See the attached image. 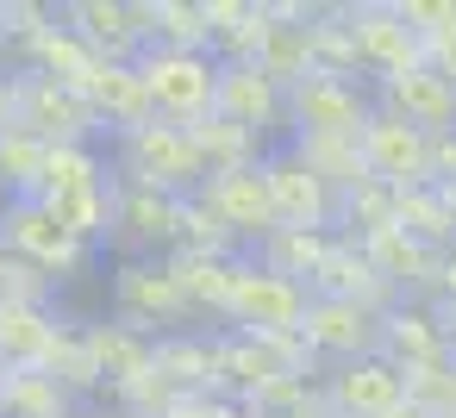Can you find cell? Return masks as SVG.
<instances>
[{
  "mask_svg": "<svg viewBox=\"0 0 456 418\" xmlns=\"http://www.w3.org/2000/svg\"><path fill=\"white\" fill-rule=\"evenodd\" d=\"M107 300H113V318L144 331V337L200 331V306L182 293V281L169 275L163 256H119L107 275Z\"/></svg>",
  "mask_w": 456,
  "mask_h": 418,
  "instance_id": "1",
  "label": "cell"
},
{
  "mask_svg": "<svg viewBox=\"0 0 456 418\" xmlns=\"http://www.w3.org/2000/svg\"><path fill=\"white\" fill-rule=\"evenodd\" d=\"M113 181H132V188H157V194L188 200V194L207 188V163H200L188 125L151 119V125L113 138Z\"/></svg>",
  "mask_w": 456,
  "mask_h": 418,
  "instance_id": "2",
  "label": "cell"
},
{
  "mask_svg": "<svg viewBox=\"0 0 456 418\" xmlns=\"http://www.w3.org/2000/svg\"><path fill=\"white\" fill-rule=\"evenodd\" d=\"M138 76H144L157 119H169V125H200L219 100V57L213 51H157L151 44L138 57Z\"/></svg>",
  "mask_w": 456,
  "mask_h": 418,
  "instance_id": "3",
  "label": "cell"
},
{
  "mask_svg": "<svg viewBox=\"0 0 456 418\" xmlns=\"http://www.w3.org/2000/svg\"><path fill=\"white\" fill-rule=\"evenodd\" d=\"M0 244H7L13 256H26L32 269H45L57 287L94 275V269H88L94 250H88L45 200H7V213H0Z\"/></svg>",
  "mask_w": 456,
  "mask_h": 418,
  "instance_id": "4",
  "label": "cell"
},
{
  "mask_svg": "<svg viewBox=\"0 0 456 418\" xmlns=\"http://www.w3.org/2000/svg\"><path fill=\"white\" fill-rule=\"evenodd\" d=\"M375 119V88L356 76H306L288 88V138H362Z\"/></svg>",
  "mask_w": 456,
  "mask_h": 418,
  "instance_id": "5",
  "label": "cell"
},
{
  "mask_svg": "<svg viewBox=\"0 0 456 418\" xmlns=\"http://www.w3.org/2000/svg\"><path fill=\"white\" fill-rule=\"evenodd\" d=\"M313 287L263 269L256 256H238V287H232V318L225 331H256V337H288L306 325Z\"/></svg>",
  "mask_w": 456,
  "mask_h": 418,
  "instance_id": "6",
  "label": "cell"
},
{
  "mask_svg": "<svg viewBox=\"0 0 456 418\" xmlns=\"http://www.w3.org/2000/svg\"><path fill=\"white\" fill-rule=\"evenodd\" d=\"M350 38H356V69L375 88L406 76V69H419V63H431L425 38L400 13V0H350Z\"/></svg>",
  "mask_w": 456,
  "mask_h": 418,
  "instance_id": "7",
  "label": "cell"
},
{
  "mask_svg": "<svg viewBox=\"0 0 456 418\" xmlns=\"http://www.w3.org/2000/svg\"><path fill=\"white\" fill-rule=\"evenodd\" d=\"M13 125L32 132V138H45V144H94L107 132L88 94L57 88L45 76H20V113H13Z\"/></svg>",
  "mask_w": 456,
  "mask_h": 418,
  "instance_id": "8",
  "label": "cell"
},
{
  "mask_svg": "<svg viewBox=\"0 0 456 418\" xmlns=\"http://www.w3.org/2000/svg\"><path fill=\"white\" fill-rule=\"evenodd\" d=\"M113 250L119 256H175L182 250V200L157 194V188H132L113 181Z\"/></svg>",
  "mask_w": 456,
  "mask_h": 418,
  "instance_id": "9",
  "label": "cell"
},
{
  "mask_svg": "<svg viewBox=\"0 0 456 418\" xmlns=\"http://www.w3.org/2000/svg\"><path fill=\"white\" fill-rule=\"evenodd\" d=\"M219 119L256 132L269 150L288 144V88H275L256 63H219V100H213Z\"/></svg>",
  "mask_w": 456,
  "mask_h": 418,
  "instance_id": "10",
  "label": "cell"
},
{
  "mask_svg": "<svg viewBox=\"0 0 456 418\" xmlns=\"http://www.w3.org/2000/svg\"><path fill=\"white\" fill-rule=\"evenodd\" d=\"M381 318L387 312H375L362 300H319L313 293L300 337L313 343V356L325 368H338V362H356V356H381Z\"/></svg>",
  "mask_w": 456,
  "mask_h": 418,
  "instance_id": "11",
  "label": "cell"
},
{
  "mask_svg": "<svg viewBox=\"0 0 456 418\" xmlns=\"http://www.w3.org/2000/svg\"><path fill=\"white\" fill-rule=\"evenodd\" d=\"M207 200H213V213L225 219V231L238 237V250H244V256L281 231V206H275V188H269L263 163H256V169L213 175V181H207Z\"/></svg>",
  "mask_w": 456,
  "mask_h": 418,
  "instance_id": "12",
  "label": "cell"
},
{
  "mask_svg": "<svg viewBox=\"0 0 456 418\" xmlns=\"http://www.w3.org/2000/svg\"><path fill=\"white\" fill-rule=\"evenodd\" d=\"M362 163H369V175H375L381 188H394V194L437 181V175H431V138L412 132L406 119L381 113V107H375V119L362 125Z\"/></svg>",
  "mask_w": 456,
  "mask_h": 418,
  "instance_id": "13",
  "label": "cell"
},
{
  "mask_svg": "<svg viewBox=\"0 0 456 418\" xmlns=\"http://www.w3.org/2000/svg\"><path fill=\"white\" fill-rule=\"evenodd\" d=\"M263 175L275 188V206H281V225H300V231H338V194L313 175V163L294 150V144H275L263 157Z\"/></svg>",
  "mask_w": 456,
  "mask_h": 418,
  "instance_id": "14",
  "label": "cell"
},
{
  "mask_svg": "<svg viewBox=\"0 0 456 418\" xmlns=\"http://www.w3.org/2000/svg\"><path fill=\"white\" fill-rule=\"evenodd\" d=\"M325 399L338 418H387L394 406H406V368L387 356H356L325 368Z\"/></svg>",
  "mask_w": 456,
  "mask_h": 418,
  "instance_id": "15",
  "label": "cell"
},
{
  "mask_svg": "<svg viewBox=\"0 0 456 418\" xmlns=\"http://www.w3.org/2000/svg\"><path fill=\"white\" fill-rule=\"evenodd\" d=\"M375 107L394 113V119H406V125L425 132V138H450V132H456V82L437 76L431 63H419V69L381 82V88H375Z\"/></svg>",
  "mask_w": 456,
  "mask_h": 418,
  "instance_id": "16",
  "label": "cell"
},
{
  "mask_svg": "<svg viewBox=\"0 0 456 418\" xmlns=\"http://www.w3.org/2000/svg\"><path fill=\"white\" fill-rule=\"evenodd\" d=\"M63 26H76L107 63H138L151 51V26H144V0H69Z\"/></svg>",
  "mask_w": 456,
  "mask_h": 418,
  "instance_id": "17",
  "label": "cell"
},
{
  "mask_svg": "<svg viewBox=\"0 0 456 418\" xmlns=\"http://www.w3.org/2000/svg\"><path fill=\"white\" fill-rule=\"evenodd\" d=\"M313 293L319 300H362V306H375V312H394L406 293L369 262V250L356 244V237H338L331 244V256H325V269L313 275Z\"/></svg>",
  "mask_w": 456,
  "mask_h": 418,
  "instance_id": "18",
  "label": "cell"
},
{
  "mask_svg": "<svg viewBox=\"0 0 456 418\" xmlns=\"http://www.w3.org/2000/svg\"><path fill=\"white\" fill-rule=\"evenodd\" d=\"M381 356L400 362L406 374L412 368H431L450 356V331H444V312L431 300H400L387 318H381Z\"/></svg>",
  "mask_w": 456,
  "mask_h": 418,
  "instance_id": "19",
  "label": "cell"
},
{
  "mask_svg": "<svg viewBox=\"0 0 456 418\" xmlns=\"http://www.w3.org/2000/svg\"><path fill=\"white\" fill-rule=\"evenodd\" d=\"M82 337H88V350H94V362H101L107 399H119V393H132L144 374H157V337H144V331H132V325H119V318H94V325H82Z\"/></svg>",
  "mask_w": 456,
  "mask_h": 418,
  "instance_id": "20",
  "label": "cell"
},
{
  "mask_svg": "<svg viewBox=\"0 0 456 418\" xmlns=\"http://www.w3.org/2000/svg\"><path fill=\"white\" fill-rule=\"evenodd\" d=\"M101 69H107V57H101L76 26H57V32H45V38L20 57V69H13V76H45V82H57V88L88 94Z\"/></svg>",
  "mask_w": 456,
  "mask_h": 418,
  "instance_id": "21",
  "label": "cell"
},
{
  "mask_svg": "<svg viewBox=\"0 0 456 418\" xmlns=\"http://www.w3.org/2000/svg\"><path fill=\"white\" fill-rule=\"evenodd\" d=\"M169 262V275L182 281V293L200 306V318H232V287H238V256H219V250H175V256H163Z\"/></svg>",
  "mask_w": 456,
  "mask_h": 418,
  "instance_id": "22",
  "label": "cell"
},
{
  "mask_svg": "<svg viewBox=\"0 0 456 418\" xmlns=\"http://www.w3.org/2000/svg\"><path fill=\"white\" fill-rule=\"evenodd\" d=\"M57 331H63V312L57 306L0 300V368H45Z\"/></svg>",
  "mask_w": 456,
  "mask_h": 418,
  "instance_id": "23",
  "label": "cell"
},
{
  "mask_svg": "<svg viewBox=\"0 0 456 418\" xmlns=\"http://www.w3.org/2000/svg\"><path fill=\"white\" fill-rule=\"evenodd\" d=\"M275 13V7H269ZM256 69L275 88H300L306 76H319V13L313 20H275L269 44L256 51Z\"/></svg>",
  "mask_w": 456,
  "mask_h": 418,
  "instance_id": "24",
  "label": "cell"
},
{
  "mask_svg": "<svg viewBox=\"0 0 456 418\" xmlns=\"http://www.w3.org/2000/svg\"><path fill=\"white\" fill-rule=\"evenodd\" d=\"M88 100H94V113H101L107 138H119V132H138V125H151V119H157V107H151V94H144V76H138V63H107V69L94 76Z\"/></svg>",
  "mask_w": 456,
  "mask_h": 418,
  "instance_id": "25",
  "label": "cell"
},
{
  "mask_svg": "<svg viewBox=\"0 0 456 418\" xmlns=\"http://www.w3.org/2000/svg\"><path fill=\"white\" fill-rule=\"evenodd\" d=\"M82 399L45 368H0V412L7 418H82Z\"/></svg>",
  "mask_w": 456,
  "mask_h": 418,
  "instance_id": "26",
  "label": "cell"
},
{
  "mask_svg": "<svg viewBox=\"0 0 456 418\" xmlns=\"http://www.w3.org/2000/svg\"><path fill=\"white\" fill-rule=\"evenodd\" d=\"M188 138H194V150H200V163H207V181H213V175H232V169H256V163L269 157V144H263L256 132H244V125H232V119H219V113H207L200 125H188Z\"/></svg>",
  "mask_w": 456,
  "mask_h": 418,
  "instance_id": "27",
  "label": "cell"
},
{
  "mask_svg": "<svg viewBox=\"0 0 456 418\" xmlns=\"http://www.w3.org/2000/svg\"><path fill=\"white\" fill-rule=\"evenodd\" d=\"M306 163H313V175L338 194V200H350V194H362L375 175H369V163H362V138H288Z\"/></svg>",
  "mask_w": 456,
  "mask_h": 418,
  "instance_id": "28",
  "label": "cell"
},
{
  "mask_svg": "<svg viewBox=\"0 0 456 418\" xmlns=\"http://www.w3.org/2000/svg\"><path fill=\"white\" fill-rule=\"evenodd\" d=\"M331 244H338V231H300V225H281V231H275L269 244H256L250 256H256L263 269H275V275H288V281H306V287H313V275L325 269Z\"/></svg>",
  "mask_w": 456,
  "mask_h": 418,
  "instance_id": "29",
  "label": "cell"
},
{
  "mask_svg": "<svg viewBox=\"0 0 456 418\" xmlns=\"http://www.w3.org/2000/svg\"><path fill=\"white\" fill-rule=\"evenodd\" d=\"M144 26L157 51H213L207 0H144Z\"/></svg>",
  "mask_w": 456,
  "mask_h": 418,
  "instance_id": "30",
  "label": "cell"
},
{
  "mask_svg": "<svg viewBox=\"0 0 456 418\" xmlns=\"http://www.w3.org/2000/svg\"><path fill=\"white\" fill-rule=\"evenodd\" d=\"M45 157H51L45 138L20 132V125L0 132V200H38V188H45Z\"/></svg>",
  "mask_w": 456,
  "mask_h": 418,
  "instance_id": "31",
  "label": "cell"
},
{
  "mask_svg": "<svg viewBox=\"0 0 456 418\" xmlns=\"http://www.w3.org/2000/svg\"><path fill=\"white\" fill-rule=\"evenodd\" d=\"M107 181H113V169L101 163L94 144H51L38 200H63V194H82V188H107Z\"/></svg>",
  "mask_w": 456,
  "mask_h": 418,
  "instance_id": "32",
  "label": "cell"
},
{
  "mask_svg": "<svg viewBox=\"0 0 456 418\" xmlns=\"http://www.w3.org/2000/svg\"><path fill=\"white\" fill-rule=\"evenodd\" d=\"M400 231L425 250H456V219H450V200L444 188H400Z\"/></svg>",
  "mask_w": 456,
  "mask_h": 418,
  "instance_id": "33",
  "label": "cell"
},
{
  "mask_svg": "<svg viewBox=\"0 0 456 418\" xmlns=\"http://www.w3.org/2000/svg\"><path fill=\"white\" fill-rule=\"evenodd\" d=\"M45 374H57V381H63L76 399H94V393H107V381H101V362H94V350H88L82 325H69V318H63L57 343H51V356H45Z\"/></svg>",
  "mask_w": 456,
  "mask_h": 418,
  "instance_id": "34",
  "label": "cell"
},
{
  "mask_svg": "<svg viewBox=\"0 0 456 418\" xmlns=\"http://www.w3.org/2000/svg\"><path fill=\"white\" fill-rule=\"evenodd\" d=\"M406 399H419L431 418H456V356H444L431 368H412L406 374Z\"/></svg>",
  "mask_w": 456,
  "mask_h": 418,
  "instance_id": "35",
  "label": "cell"
},
{
  "mask_svg": "<svg viewBox=\"0 0 456 418\" xmlns=\"http://www.w3.org/2000/svg\"><path fill=\"white\" fill-rule=\"evenodd\" d=\"M400 13L425 38V51L444 44V38H456V0H400Z\"/></svg>",
  "mask_w": 456,
  "mask_h": 418,
  "instance_id": "36",
  "label": "cell"
},
{
  "mask_svg": "<svg viewBox=\"0 0 456 418\" xmlns=\"http://www.w3.org/2000/svg\"><path fill=\"white\" fill-rule=\"evenodd\" d=\"M169 418H256L244 399H225V393H182L169 406Z\"/></svg>",
  "mask_w": 456,
  "mask_h": 418,
  "instance_id": "37",
  "label": "cell"
},
{
  "mask_svg": "<svg viewBox=\"0 0 456 418\" xmlns=\"http://www.w3.org/2000/svg\"><path fill=\"white\" fill-rule=\"evenodd\" d=\"M256 7V0H207V20H213V44L232 32V26H244V13Z\"/></svg>",
  "mask_w": 456,
  "mask_h": 418,
  "instance_id": "38",
  "label": "cell"
},
{
  "mask_svg": "<svg viewBox=\"0 0 456 418\" xmlns=\"http://www.w3.org/2000/svg\"><path fill=\"white\" fill-rule=\"evenodd\" d=\"M13 113H20V76H13V69H0V132L13 125Z\"/></svg>",
  "mask_w": 456,
  "mask_h": 418,
  "instance_id": "39",
  "label": "cell"
},
{
  "mask_svg": "<svg viewBox=\"0 0 456 418\" xmlns=\"http://www.w3.org/2000/svg\"><path fill=\"white\" fill-rule=\"evenodd\" d=\"M437 306L456 312V250H444V275H437Z\"/></svg>",
  "mask_w": 456,
  "mask_h": 418,
  "instance_id": "40",
  "label": "cell"
},
{
  "mask_svg": "<svg viewBox=\"0 0 456 418\" xmlns=\"http://www.w3.org/2000/svg\"><path fill=\"white\" fill-rule=\"evenodd\" d=\"M425 57H431V69H437V76H450V82H456V38H444V44H431Z\"/></svg>",
  "mask_w": 456,
  "mask_h": 418,
  "instance_id": "41",
  "label": "cell"
},
{
  "mask_svg": "<svg viewBox=\"0 0 456 418\" xmlns=\"http://www.w3.org/2000/svg\"><path fill=\"white\" fill-rule=\"evenodd\" d=\"M387 418H431V412H425V406H419V399H406V406H394V412H387Z\"/></svg>",
  "mask_w": 456,
  "mask_h": 418,
  "instance_id": "42",
  "label": "cell"
},
{
  "mask_svg": "<svg viewBox=\"0 0 456 418\" xmlns=\"http://www.w3.org/2000/svg\"><path fill=\"white\" fill-rule=\"evenodd\" d=\"M0 69H7V0H0Z\"/></svg>",
  "mask_w": 456,
  "mask_h": 418,
  "instance_id": "43",
  "label": "cell"
},
{
  "mask_svg": "<svg viewBox=\"0 0 456 418\" xmlns=\"http://www.w3.org/2000/svg\"><path fill=\"white\" fill-rule=\"evenodd\" d=\"M0 213H7V200H0Z\"/></svg>",
  "mask_w": 456,
  "mask_h": 418,
  "instance_id": "44",
  "label": "cell"
},
{
  "mask_svg": "<svg viewBox=\"0 0 456 418\" xmlns=\"http://www.w3.org/2000/svg\"><path fill=\"white\" fill-rule=\"evenodd\" d=\"M0 418H7V412H0Z\"/></svg>",
  "mask_w": 456,
  "mask_h": 418,
  "instance_id": "45",
  "label": "cell"
}]
</instances>
